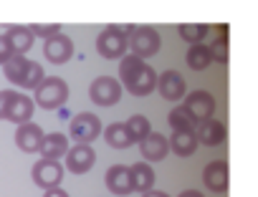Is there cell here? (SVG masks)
<instances>
[{"mask_svg": "<svg viewBox=\"0 0 258 197\" xmlns=\"http://www.w3.org/2000/svg\"><path fill=\"white\" fill-rule=\"evenodd\" d=\"M33 91H36L33 104H38L41 109H61L69 102V86L58 76H46Z\"/></svg>", "mask_w": 258, "mask_h": 197, "instance_id": "1", "label": "cell"}, {"mask_svg": "<svg viewBox=\"0 0 258 197\" xmlns=\"http://www.w3.org/2000/svg\"><path fill=\"white\" fill-rule=\"evenodd\" d=\"M160 46H162V38H160L157 28H152V26H135L126 38V48H132V56H137L142 61L155 56L160 51Z\"/></svg>", "mask_w": 258, "mask_h": 197, "instance_id": "2", "label": "cell"}, {"mask_svg": "<svg viewBox=\"0 0 258 197\" xmlns=\"http://www.w3.org/2000/svg\"><path fill=\"white\" fill-rule=\"evenodd\" d=\"M126 33H124V28L121 26H109V28H104L99 36H96V51H99V56H104V58H121V56H126Z\"/></svg>", "mask_w": 258, "mask_h": 197, "instance_id": "3", "label": "cell"}, {"mask_svg": "<svg viewBox=\"0 0 258 197\" xmlns=\"http://www.w3.org/2000/svg\"><path fill=\"white\" fill-rule=\"evenodd\" d=\"M101 129H104L101 127V119L96 114H91V112L76 114L71 119V124H69V134H71V139L76 144H91V142H96V137H101Z\"/></svg>", "mask_w": 258, "mask_h": 197, "instance_id": "4", "label": "cell"}, {"mask_svg": "<svg viewBox=\"0 0 258 197\" xmlns=\"http://www.w3.org/2000/svg\"><path fill=\"white\" fill-rule=\"evenodd\" d=\"M89 98L96 107H114L121 98V83L114 76H99L89 86Z\"/></svg>", "mask_w": 258, "mask_h": 197, "instance_id": "5", "label": "cell"}, {"mask_svg": "<svg viewBox=\"0 0 258 197\" xmlns=\"http://www.w3.org/2000/svg\"><path fill=\"white\" fill-rule=\"evenodd\" d=\"M182 109L192 117L195 124H200V122H205V119H213V114H215V96H213L210 91L198 88V91H192V93L185 96Z\"/></svg>", "mask_w": 258, "mask_h": 197, "instance_id": "6", "label": "cell"}, {"mask_svg": "<svg viewBox=\"0 0 258 197\" xmlns=\"http://www.w3.org/2000/svg\"><path fill=\"white\" fill-rule=\"evenodd\" d=\"M31 177L36 182V187L41 189H53L61 184L63 179V164L61 162H53V159H38L31 169Z\"/></svg>", "mask_w": 258, "mask_h": 197, "instance_id": "7", "label": "cell"}, {"mask_svg": "<svg viewBox=\"0 0 258 197\" xmlns=\"http://www.w3.org/2000/svg\"><path fill=\"white\" fill-rule=\"evenodd\" d=\"M63 157H66V167L63 169H69L74 174H86L94 167V162H96V154H94L91 144H74V147H69V152Z\"/></svg>", "mask_w": 258, "mask_h": 197, "instance_id": "8", "label": "cell"}, {"mask_svg": "<svg viewBox=\"0 0 258 197\" xmlns=\"http://www.w3.org/2000/svg\"><path fill=\"white\" fill-rule=\"evenodd\" d=\"M106 187L111 194L116 197H124V194H132L135 187H132V172H129L126 164H114L106 169Z\"/></svg>", "mask_w": 258, "mask_h": 197, "instance_id": "9", "label": "cell"}, {"mask_svg": "<svg viewBox=\"0 0 258 197\" xmlns=\"http://www.w3.org/2000/svg\"><path fill=\"white\" fill-rule=\"evenodd\" d=\"M155 86H157V73H155V68L150 63H145L132 78L124 83V88L132 96H150L155 91Z\"/></svg>", "mask_w": 258, "mask_h": 197, "instance_id": "10", "label": "cell"}, {"mask_svg": "<svg viewBox=\"0 0 258 197\" xmlns=\"http://www.w3.org/2000/svg\"><path fill=\"white\" fill-rule=\"evenodd\" d=\"M162 98H167V102H180V98H185V78L177 73V71H165L157 76V86Z\"/></svg>", "mask_w": 258, "mask_h": 197, "instance_id": "11", "label": "cell"}, {"mask_svg": "<svg viewBox=\"0 0 258 197\" xmlns=\"http://www.w3.org/2000/svg\"><path fill=\"white\" fill-rule=\"evenodd\" d=\"M140 152H142V157H145V162H147V164L162 162V159L170 154L167 137H162L160 132H150V134L140 142Z\"/></svg>", "mask_w": 258, "mask_h": 197, "instance_id": "12", "label": "cell"}, {"mask_svg": "<svg viewBox=\"0 0 258 197\" xmlns=\"http://www.w3.org/2000/svg\"><path fill=\"white\" fill-rule=\"evenodd\" d=\"M43 56H46L51 63L61 66V63H66V61L74 56V41H71L69 36H61V33H58V36H53V38L46 41Z\"/></svg>", "mask_w": 258, "mask_h": 197, "instance_id": "13", "label": "cell"}, {"mask_svg": "<svg viewBox=\"0 0 258 197\" xmlns=\"http://www.w3.org/2000/svg\"><path fill=\"white\" fill-rule=\"evenodd\" d=\"M195 137H198V144H208V147H218L225 142L228 132H225V124L218 122V119H205L195 127Z\"/></svg>", "mask_w": 258, "mask_h": 197, "instance_id": "14", "label": "cell"}, {"mask_svg": "<svg viewBox=\"0 0 258 197\" xmlns=\"http://www.w3.org/2000/svg\"><path fill=\"white\" fill-rule=\"evenodd\" d=\"M203 182L210 192H225L228 189V162L215 159L210 164H205L203 169Z\"/></svg>", "mask_w": 258, "mask_h": 197, "instance_id": "15", "label": "cell"}, {"mask_svg": "<svg viewBox=\"0 0 258 197\" xmlns=\"http://www.w3.org/2000/svg\"><path fill=\"white\" fill-rule=\"evenodd\" d=\"M33 109H36L33 98L26 96V93H18V91H16L13 102H11V107H8V112H6V119L13 122V124H18V127H21V124H28L31 117H33Z\"/></svg>", "mask_w": 258, "mask_h": 197, "instance_id": "16", "label": "cell"}, {"mask_svg": "<svg viewBox=\"0 0 258 197\" xmlns=\"http://www.w3.org/2000/svg\"><path fill=\"white\" fill-rule=\"evenodd\" d=\"M41 142H43V129H41L38 124L28 122V124H21V127H18V132H16V144H18L21 152L33 154V152H38Z\"/></svg>", "mask_w": 258, "mask_h": 197, "instance_id": "17", "label": "cell"}, {"mask_svg": "<svg viewBox=\"0 0 258 197\" xmlns=\"http://www.w3.org/2000/svg\"><path fill=\"white\" fill-rule=\"evenodd\" d=\"M66 152H69V137H63V134H58V132L43 134V142H41V147H38L41 159H53V162H58V157H63Z\"/></svg>", "mask_w": 258, "mask_h": 197, "instance_id": "18", "label": "cell"}, {"mask_svg": "<svg viewBox=\"0 0 258 197\" xmlns=\"http://www.w3.org/2000/svg\"><path fill=\"white\" fill-rule=\"evenodd\" d=\"M6 38H8V43H11V48H13V56H23V53H28L31 46H33V36H31L28 26H11V28L6 31Z\"/></svg>", "mask_w": 258, "mask_h": 197, "instance_id": "19", "label": "cell"}, {"mask_svg": "<svg viewBox=\"0 0 258 197\" xmlns=\"http://www.w3.org/2000/svg\"><path fill=\"white\" fill-rule=\"evenodd\" d=\"M129 172H132V187H135V192H150L152 187H155V169H152V164H147V162H137V164H132L129 167Z\"/></svg>", "mask_w": 258, "mask_h": 197, "instance_id": "20", "label": "cell"}, {"mask_svg": "<svg viewBox=\"0 0 258 197\" xmlns=\"http://www.w3.org/2000/svg\"><path fill=\"white\" fill-rule=\"evenodd\" d=\"M167 147L177 157H190L198 149V137H195V132H172V137L167 139Z\"/></svg>", "mask_w": 258, "mask_h": 197, "instance_id": "21", "label": "cell"}, {"mask_svg": "<svg viewBox=\"0 0 258 197\" xmlns=\"http://www.w3.org/2000/svg\"><path fill=\"white\" fill-rule=\"evenodd\" d=\"M101 134H104L106 144L114 147V149H126V147L135 144L132 137H129V132H126V127L119 124V122H116V124H109L106 129H101Z\"/></svg>", "mask_w": 258, "mask_h": 197, "instance_id": "22", "label": "cell"}, {"mask_svg": "<svg viewBox=\"0 0 258 197\" xmlns=\"http://www.w3.org/2000/svg\"><path fill=\"white\" fill-rule=\"evenodd\" d=\"M210 63H213L210 46H205V43L190 46V51H187V66H190L192 71H205Z\"/></svg>", "mask_w": 258, "mask_h": 197, "instance_id": "23", "label": "cell"}, {"mask_svg": "<svg viewBox=\"0 0 258 197\" xmlns=\"http://www.w3.org/2000/svg\"><path fill=\"white\" fill-rule=\"evenodd\" d=\"M124 127H126V132H129V137H132V142L137 144V142H142L150 132H152V124H150V119L147 117H142V114H132L126 122H124Z\"/></svg>", "mask_w": 258, "mask_h": 197, "instance_id": "24", "label": "cell"}, {"mask_svg": "<svg viewBox=\"0 0 258 197\" xmlns=\"http://www.w3.org/2000/svg\"><path fill=\"white\" fill-rule=\"evenodd\" d=\"M177 33H180V38L187 41L190 46H198V43H203L205 36L210 33V26H205V23H182V26L177 28Z\"/></svg>", "mask_w": 258, "mask_h": 197, "instance_id": "25", "label": "cell"}, {"mask_svg": "<svg viewBox=\"0 0 258 197\" xmlns=\"http://www.w3.org/2000/svg\"><path fill=\"white\" fill-rule=\"evenodd\" d=\"M26 66H28V58H26V56H11V58L3 63V73H6V78H8L11 83L18 86V81H21L23 73H26Z\"/></svg>", "mask_w": 258, "mask_h": 197, "instance_id": "26", "label": "cell"}, {"mask_svg": "<svg viewBox=\"0 0 258 197\" xmlns=\"http://www.w3.org/2000/svg\"><path fill=\"white\" fill-rule=\"evenodd\" d=\"M167 122H170V127H172V132H195V122H192V117L182 109V107H175L170 114H167Z\"/></svg>", "mask_w": 258, "mask_h": 197, "instance_id": "27", "label": "cell"}, {"mask_svg": "<svg viewBox=\"0 0 258 197\" xmlns=\"http://www.w3.org/2000/svg\"><path fill=\"white\" fill-rule=\"evenodd\" d=\"M43 78H46L43 66H41V63H36V61H28L26 73H23V78L18 81V88H36V86H38Z\"/></svg>", "mask_w": 258, "mask_h": 197, "instance_id": "28", "label": "cell"}, {"mask_svg": "<svg viewBox=\"0 0 258 197\" xmlns=\"http://www.w3.org/2000/svg\"><path fill=\"white\" fill-rule=\"evenodd\" d=\"M28 31H31V36L33 38H53V36H58L61 33V26H41V23H33V26H28Z\"/></svg>", "mask_w": 258, "mask_h": 197, "instance_id": "29", "label": "cell"}, {"mask_svg": "<svg viewBox=\"0 0 258 197\" xmlns=\"http://www.w3.org/2000/svg\"><path fill=\"white\" fill-rule=\"evenodd\" d=\"M210 53H213V61L228 63V38H225V36L215 38V43L210 46Z\"/></svg>", "mask_w": 258, "mask_h": 197, "instance_id": "30", "label": "cell"}, {"mask_svg": "<svg viewBox=\"0 0 258 197\" xmlns=\"http://www.w3.org/2000/svg\"><path fill=\"white\" fill-rule=\"evenodd\" d=\"M13 96H16L13 88H3V91H0V119H6V112H8V107L13 102Z\"/></svg>", "mask_w": 258, "mask_h": 197, "instance_id": "31", "label": "cell"}, {"mask_svg": "<svg viewBox=\"0 0 258 197\" xmlns=\"http://www.w3.org/2000/svg\"><path fill=\"white\" fill-rule=\"evenodd\" d=\"M11 56H13V48H11V43H8L6 33H3V36H0V66H3Z\"/></svg>", "mask_w": 258, "mask_h": 197, "instance_id": "32", "label": "cell"}, {"mask_svg": "<svg viewBox=\"0 0 258 197\" xmlns=\"http://www.w3.org/2000/svg\"><path fill=\"white\" fill-rule=\"evenodd\" d=\"M43 197H69V192H66V189H61V187H53V189H46V192H43Z\"/></svg>", "mask_w": 258, "mask_h": 197, "instance_id": "33", "label": "cell"}, {"mask_svg": "<svg viewBox=\"0 0 258 197\" xmlns=\"http://www.w3.org/2000/svg\"><path fill=\"white\" fill-rule=\"evenodd\" d=\"M177 197H205L203 192H198V189H185V192H180Z\"/></svg>", "mask_w": 258, "mask_h": 197, "instance_id": "34", "label": "cell"}, {"mask_svg": "<svg viewBox=\"0 0 258 197\" xmlns=\"http://www.w3.org/2000/svg\"><path fill=\"white\" fill-rule=\"evenodd\" d=\"M142 197H170L167 192H160V189H150V192H145Z\"/></svg>", "mask_w": 258, "mask_h": 197, "instance_id": "35", "label": "cell"}]
</instances>
